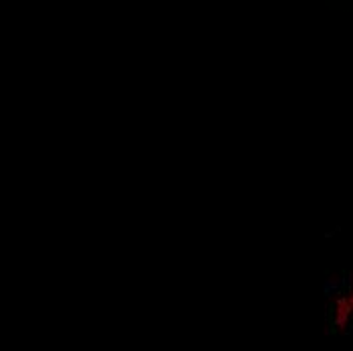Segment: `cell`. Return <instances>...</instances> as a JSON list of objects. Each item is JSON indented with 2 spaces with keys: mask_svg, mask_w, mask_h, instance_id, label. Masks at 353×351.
<instances>
[{
  "mask_svg": "<svg viewBox=\"0 0 353 351\" xmlns=\"http://www.w3.org/2000/svg\"><path fill=\"white\" fill-rule=\"evenodd\" d=\"M331 315H333V325L347 331L353 335V270L350 279L343 282V286L339 288L335 303L331 307Z\"/></svg>",
  "mask_w": 353,
  "mask_h": 351,
  "instance_id": "cell-1",
  "label": "cell"
}]
</instances>
